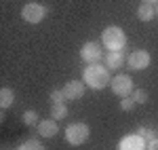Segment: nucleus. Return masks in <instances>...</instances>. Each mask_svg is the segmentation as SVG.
I'll list each match as a JSON object with an SVG mask.
<instances>
[{"instance_id":"1","label":"nucleus","mask_w":158,"mask_h":150,"mask_svg":"<svg viewBox=\"0 0 158 150\" xmlns=\"http://www.w3.org/2000/svg\"><path fill=\"white\" fill-rule=\"evenodd\" d=\"M82 80H85L86 87L95 89H106L112 83V74H110V68L108 66H103V63H86L85 72H82Z\"/></svg>"},{"instance_id":"2","label":"nucleus","mask_w":158,"mask_h":150,"mask_svg":"<svg viewBox=\"0 0 158 150\" xmlns=\"http://www.w3.org/2000/svg\"><path fill=\"white\" fill-rule=\"evenodd\" d=\"M101 42H103V49L108 51H124L127 34H124V30L120 25H108L101 32Z\"/></svg>"},{"instance_id":"3","label":"nucleus","mask_w":158,"mask_h":150,"mask_svg":"<svg viewBox=\"0 0 158 150\" xmlns=\"http://www.w3.org/2000/svg\"><path fill=\"white\" fill-rule=\"evenodd\" d=\"M91 135V129L86 123H70L65 127V142L70 146H82Z\"/></svg>"},{"instance_id":"4","label":"nucleus","mask_w":158,"mask_h":150,"mask_svg":"<svg viewBox=\"0 0 158 150\" xmlns=\"http://www.w3.org/2000/svg\"><path fill=\"white\" fill-rule=\"evenodd\" d=\"M21 17H23V21L36 25L47 17V6L40 4V2H27V4H23V9H21Z\"/></svg>"},{"instance_id":"5","label":"nucleus","mask_w":158,"mask_h":150,"mask_svg":"<svg viewBox=\"0 0 158 150\" xmlns=\"http://www.w3.org/2000/svg\"><path fill=\"white\" fill-rule=\"evenodd\" d=\"M110 89H112V93H116L118 97H129V95H133V80H131V76L127 74H118V76H112V83H110Z\"/></svg>"},{"instance_id":"6","label":"nucleus","mask_w":158,"mask_h":150,"mask_svg":"<svg viewBox=\"0 0 158 150\" xmlns=\"http://www.w3.org/2000/svg\"><path fill=\"white\" fill-rule=\"evenodd\" d=\"M101 57H103V47H101L99 42L89 40V42H85V45L80 47V59L85 63H97Z\"/></svg>"},{"instance_id":"7","label":"nucleus","mask_w":158,"mask_h":150,"mask_svg":"<svg viewBox=\"0 0 158 150\" xmlns=\"http://www.w3.org/2000/svg\"><path fill=\"white\" fill-rule=\"evenodd\" d=\"M152 62V57H150V53L143 49L139 51H133V53H129L127 55V66L131 68V70H146L148 66Z\"/></svg>"},{"instance_id":"8","label":"nucleus","mask_w":158,"mask_h":150,"mask_svg":"<svg viewBox=\"0 0 158 150\" xmlns=\"http://www.w3.org/2000/svg\"><path fill=\"white\" fill-rule=\"evenodd\" d=\"M118 150H148V142L139 133H129L118 142Z\"/></svg>"},{"instance_id":"9","label":"nucleus","mask_w":158,"mask_h":150,"mask_svg":"<svg viewBox=\"0 0 158 150\" xmlns=\"http://www.w3.org/2000/svg\"><path fill=\"white\" fill-rule=\"evenodd\" d=\"M85 80H68L65 87H63V93L68 100H80L85 95Z\"/></svg>"},{"instance_id":"10","label":"nucleus","mask_w":158,"mask_h":150,"mask_svg":"<svg viewBox=\"0 0 158 150\" xmlns=\"http://www.w3.org/2000/svg\"><path fill=\"white\" fill-rule=\"evenodd\" d=\"M103 62H106V66L110 70H120L122 66L127 63V55H124V51H108Z\"/></svg>"},{"instance_id":"11","label":"nucleus","mask_w":158,"mask_h":150,"mask_svg":"<svg viewBox=\"0 0 158 150\" xmlns=\"http://www.w3.org/2000/svg\"><path fill=\"white\" fill-rule=\"evenodd\" d=\"M38 133L40 138H55L59 133V127H57V121L55 118H44L38 123Z\"/></svg>"},{"instance_id":"12","label":"nucleus","mask_w":158,"mask_h":150,"mask_svg":"<svg viewBox=\"0 0 158 150\" xmlns=\"http://www.w3.org/2000/svg\"><path fill=\"white\" fill-rule=\"evenodd\" d=\"M154 15H156V6L150 2H143L137 6V19L139 21H150V19H154Z\"/></svg>"},{"instance_id":"13","label":"nucleus","mask_w":158,"mask_h":150,"mask_svg":"<svg viewBox=\"0 0 158 150\" xmlns=\"http://www.w3.org/2000/svg\"><path fill=\"white\" fill-rule=\"evenodd\" d=\"M13 104H15V91L11 87H2L0 89V108L6 110V108H11Z\"/></svg>"},{"instance_id":"14","label":"nucleus","mask_w":158,"mask_h":150,"mask_svg":"<svg viewBox=\"0 0 158 150\" xmlns=\"http://www.w3.org/2000/svg\"><path fill=\"white\" fill-rule=\"evenodd\" d=\"M65 116H68V106H65V104H53L51 118H55V121H63Z\"/></svg>"},{"instance_id":"15","label":"nucleus","mask_w":158,"mask_h":150,"mask_svg":"<svg viewBox=\"0 0 158 150\" xmlns=\"http://www.w3.org/2000/svg\"><path fill=\"white\" fill-rule=\"evenodd\" d=\"M137 133H139L141 138L146 139V142H150V139H156V138H158V129H154V127H139V129H137Z\"/></svg>"},{"instance_id":"16","label":"nucleus","mask_w":158,"mask_h":150,"mask_svg":"<svg viewBox=\"0 0 158 150\" xmlns=\"http://www.w3.org/2000/svg\"><path fill=\"white\" fill-rule=\"evenodd\" d=\"M23 123L25 125H36V123H40V118H38V112L36 110H25L23 112Z\"/></svg>"},{"instance_id":"17","label":"nucleus","mask_w":158,"mask_h":150,"mask_svg":"<svg viewBox=\"0 0 158 150\" xmlns=\"http://www.w3.org/2000/svg\"><path fill=\"white\" fill-rule=\"evenodd\" d=\"M17 150H44V146H42L40 142H36V139H27L23 144H19Z\"/></svg>"},{"instance_id":"18","label":"nucleus","mask_w":158,"mask_h":150,"mask_svg":"<svg viewBox=\"0 0 158 150\" xmlns=\"http://www.w3.org/2000/svg\"><path fill=\"white\" fill-rule=\"evenodd\" d=\"M51 101H53V104H65L68 97H65L63 89H53V93H51Z\"/></svg>"},{"instance_id":"19","label":"nucleus","mask_w":158,"mask_h":150,"mask_svg":"<svg viewBox=\"0 0 158 150\" xmlns=\"http://www.w3.org/2000/svg\"><path fill=\"white\" fill-rule=\"evenodd\" d=\"M131 97L135 100V104H146L148 101V91L146 89H137V91H133Z\"/></svg>"},{"instance_id":"20","label":"nucleus","mask_w":158,"mask_h":150,"mask_svg":"<svg viewBox=\"0 0 158 150\" xmlns=\"http://www.w3.org/2000/svg\"><path fill=\"white\" fill-rule=\"evenodd\" d=\"M133 108H135V100L131 97V95L120 100V110H133Z\"/></svg>"},{"instance_id":"21","label":"nucleus","mask_w":158,"mask_h":150,"mask_svg":"<svg viewBox=\"0 0 158 150\" xmlns=\"http://www.w3.org/2000/svg\"><path fill=\"white\" fill-rule=\"evenodd\" d=\"M148 150H158V138L148 142Z\"/></svg>"},{"instance_id":"22","label":"nucleus","mask_w":158,"mask_h":150,"mask_svg":"<svg viewBox=\"0 0 158 150\" xmlns=\"http://www.w3.org/2000/svg\"><path fill=\"white\" fill-rule=\"evenodd\" d=\"M143 2H150V4H154V2H158V0H143Z\"/></svg>"},{"instance_id":"23","label":"nucleus","mask_w":158,"mask_h":150,"mask_svg":"<svg viewBox=\"0 0 158 150\" xmlns=\"http://www.w3.org/2000/svg\"><path fill=\"white\" fill-rule=\"evenodd\" d=\"M156 15H158V2H156Z\"/></svg>"}]
</instances>
